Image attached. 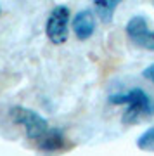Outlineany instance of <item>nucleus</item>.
<instances>
[{
  "instance_id": "5",
  "label": "nucleus",
  "mask_w": 154,
  "mask_h": 156,
  "mask_svg": "<svg viewBox=\"0 0 154 156\" xmlns=\"http://www.w3.org/2000/svg\"><path fill=\"white\" fill-rule=\"evenodd\" d=\"M73 31L80 40H88L95 31V16L90 9L80 11L73 19Z\"/></svg>"
},
{
  "instance_id": "3",
  "label": "nucleus",
  "mask_w": 154,
  "mask_h": 156,
  "mask_svg": "<svg viewBox=\"0 0 154 156\" xmlns=\"http://www.w3.org/2000/svg\"><path fill=\"white\" fill-rule=\"evenodd\" d=\"M47 37L52 44L61 45L68 40L69 33V9L66 5H55L45 24Z\"/></svg>"
},
{
  "instance_id": "9",
  "label": "nucleus",
  "mask_w": 154,
  "mask_h": 156,
  "mask_svg": "<svg viewBox=\"0 0 154 156\" xmlns=\"http://www.w3.org/2000/svg\"><path fill=\"white\" fill-rule=\"evenodd\" d=\"M144 76L154 83V64H151V66H147L145 69H144Z\"/></svg>"
},
{
  "instance_id": "6",
  "label": "nucleus",
  "mask_w": 154,
  "mask_h": 156,
  "mask_svg": "<svg viewBox=\"0 0 154 156\" xmlns=\"http://www.w3.org/2000/svg\"><path fill=\"white\" fill-rule=\"evenodd\" d=\"M62 146H64V135H62V130H59V128H50L47 135H44L38 140V147L44 151H55L61 149Z\"/></svg>"
},
{
  "instance_id": "7",
  "label": "nucleus",
  "mask_w": 154,
  "mask_h": 156,
  "mask_svg": "<svg viewBox=\"0 0 154 156\" xmlns=\"http://www.w3.org/2000/svg\"><path fill=\"white\" fill-rule=\"evenodd\" d=\"M118 0H95L94 7L97 16L100 17L102 23H111L113 21V14H114L116 7H118Z\"/></svg>"
},
{
  "instance_id": "2",
  "label": "nucleus",
  "mask_w": 154,
  "mask_h": 156,
  "mask_svg": "<svg viewBox=\"0 0 154 156\" xmlns=\"http://www.w3.org/2000/svg\"><path fill=\"white\" fill-rule=\"evenodd\" d=\"M9 113H11V118L17 125L24 127L26 135L30 139L40 140L50 130L47 120L44 116H40L38 113L33 111V109H28V108H23V106H14Z\"/></svg>"
},
{
  "instance_id": "1",
  "label": "nucleus",
  "mask_w": 154,
  "mask_h": 156,
  "mask_svg": "<svg viewBox=\"0 0 154 156\" xmlns=\"http://www.w3.org/2000/svg\"><path fill=\"white\" fill-rule=\"evenodd\" d=\"M111 104H127V111L123 115V123L137 122L142 115L154 113V99L149 97L142 89H132L125 94H114L109 97Z\"/></svg>"
},
{
  "instance_id": "8",
  "label": "nucleus",
  "mask_w": 154,
  "mask_h": 156,
  "mask_svg": "<svg viewBox=\"0 0 154 156\" xmlns=\"http://www.w3.org/2000/svg\"><path fill=\"white\" fill-rule=\"evenodd\" d=\"M137 146H138V149L151 151V153H152V151H154V127L147 128V130L138 137V139H137Z\"/></svg>"
},
{
  "instance_id": "4",
  "label": "nucleus",
  "mask_w": 154,
  "mask_h": 156,
  "mask_svg": "<svg viewBox=\"0 0 154 156\" xmlns=\"http://www.w3.org/2000/svg\"><path fill=\"white\" fill-rule=\"evenodd\" d=\"M127 35L133 44L140 45L144 49L154 50V31H151L147 26L145 17L133 16L127 23Z\"/></svg>"
}]
</instances>
